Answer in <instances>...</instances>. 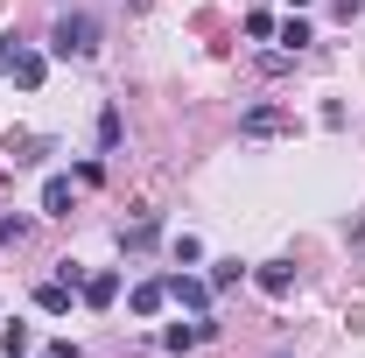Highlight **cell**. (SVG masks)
I'll use <instances>...</instances> for the list:
<instances>
[{
  "label": "cell",
  "instance_id": "cell-1",
  "mask_svg": "<svg viewBox=\"0 0 365 358\" xmlns=\"http://www.w3.org/2000/svg\"><path fill=\"white\" fill-rule=\"evenodd\" d=\"M49 49L85 63L91 49H98V21H91V14H56V29H49Z\"/></svg>",
  "mask_w": 365,
  "mask_h": 358
},
{
  "label": "cell",
  "instance_id": "cell-2",
  "mask_svg": "<svg viewBox=\"0 0 365 358\" xmlns=\"http://www.w3.org/2000/svg\"><path fill=\"white\" fill-rule=\"evenodd\" d=\"M169 302H182L190 316L211 310V281H197V274H169Z\"/></svg>",
  "mask_w": 365,
  "mask_h": 358
},
{
  "label": "cell",
  "instance_id": "cell-3",
  "mask_svg": "<svg viewBox=\"0 0 365 358\" xmlns=\"http://www.w3.org/2000/svg\"><path fill=\"white\" fill-rule=\"evenodd\" d=\"M288 127H295V120H288L281 106H253V113L239 120V134H246V140H267V134H288Z\"/></svg>",
  "mask_w": 365,
  "mask_h": 358
},
{
  "label": "cell",
  "instance_id": "cell-4",
  "mask_svg": "<svg viewBox=\"0 0 365 358\" xmlns=\"http://www.w3.org/2000/svg\"><path fill=\"white\" fill-rule=\"evenodd\" d=\"M211 330H218L211 316H197V323H169V330H162V344H169V352H190V344H204Z\"/></svg>",
  "mask_w": 365,
  "mask_h": 358
},
{
  "label": "cell",
  "instance_id": "cell-5",
  "mask_svg": "<svg viewBox=\"0 0 365 358\" xmlns=\"http://www.w3.org/2000/svg\"><path fill=\"white\" fill-rule=\"evenodd\" d=\"M78 295H85L91 310H113V302H120V274L106 267V274H85V288H78Z\"/></svg>",
  "mask_w": 365,
  "mask_h": 358
},
{
  "label": "cell",
  "instance_id": "cell-6",
  "mask_svg": "<svg viewBox=\"0 0 365 358\" xmlns=\"http://www.w3.org/2000/svg\"><path fill=\"white\" fill-rule=\"evenodd\" d=\"M155 239H162V218H155V211H148L140 225H120V246H127V253H140V246H155Z\"/></svg>",
  "mask_w": 365,
  "mask_h": 358
},
{
  "label": "cell",
  "instance_id": "cell-7",
  "mask_svg": "<svg viewBox=\"0 0 365 358\" xmlns=\"http://www.w3.org/2000/svg\"><path fill=\"white\" fill-rule=\"evenodd\" d=\"M253 281H260L267 295H288V288H295V267H288V260H260V274H253Z\"/></svg>",
  "mask_w": 365,
  "mask_h": 358
},
{
  "label": "cell",
  "instance_id": "cell-8",
  "mask_svg": "<svg viewBox=\"0 0 365 358\" xmlns=\"http://www.w3.org/2000/svg\"><path fill=\"white\" fill-rule=\"evenodd\" d=\"M43 211H49V218H71V176H49L43 183Z\"/></svg>",
  "mask_w": 365,
  "mask_h": 358
},
{
  "label": "cell",
  "instance_id": "cell-9",
  "mask_svg": "<svg viewBox=\"0 0 365 358\" xmlns=\"http://www.w3.org/2000/svg\"><path fill=\"white\" fill-rule=\"evenodd\" d=\"M36 310L43 316H71V288H63V281H43V288H36Z\"/></svg>",
  "mask_w": 365,
  "mask_h": 358
},
{
  "label": "cell",
  "instance_id": "cell-10",
  "mask_svg": "<svg viewBox=\"0 0 365 358\" xmlns=\"http://www.w3.org/2000/svg\"><path fill=\"white\" fill-rule=\"evenodd\" d=\"M162 302H169V281H140L134 288V316H155Z\"/></svg>",
  "mask_w": 365,
  "mask_h": 358
},
{
  "label": "cell",
  "instance_id": "cell-11",
  "mask_svg": "<svg viewBox=\"0 0 365 358\" xmlns=\"http://www.w3.org/2000/svg\"><path fill=\"white\" fill-rule=\"evenodd\" d=\"M274 36L288 43V56H302V49H309V21H302V14H288V21L274 29Z\"/></svg>",
  "mask_w": 365,
  "mask_h": 358
},
{
  "label": "cell",
  "instance_id": "cell-12",
  "mask_svg": "<svg viewBox=\"0 0 365 358\" xmlns=\"http://www.w3.org/2000/svg\"><path fill=\"white\" fill-rule=\"evenodd\" d=\"M14 78L36 91V85H43V56H36V49H14Z\"/></svg>",
  "mask_w": 365,
  "mask_h": 358
},
{
  "label": "cell",
  "instance_id": "cell-13",
  "mask_svg": "<svg viewBox=\"0 0 365 358\" xmlns=\"http://www.w3.org/2000/svg\"><path fill=\"white\" fill-rule=\"evenodd\" d=\"M29 239V218L21 211H0V246H21Z\"/></svg>",
  "mask_w": 365,
  "mask_h": 358
},
{
  "label": "cell",
  "instance_id": "cell-14",
  "mask_svg": "<svg viewBox=\"0 0 365 358\" xmlns=\"http://www.w3.org/2000/svg\"><path fill=\"white\" fill-rule=\"evenodd\" d=\"M204 281H211V295H218V288H232V281H246V267H239V260H218Z\"/></svg>",
  "mask_w": 365,
  "mask_h": 358
},
{
  "label": "cell",
  "instance_id": "cell-15",
  "mask_svg": "<svg viewBox=\"0 0 365 358\" xmlns=\"http://www.w3.org/2000/svg\"><path fill=\"white\" fill-rule=\"evenodd\" d=\"M246 36H253V43H267V36H274V14H267V7H253V14H246Z\"/></svg>",
  "mask_w": 365,
  "mask_h": 358
},
{
  "label": "cell",
  "instance_id": "cell-16",
  "mask_svg": "<svg viewBox=\"0 0 365 358\" xmlns=\"http://www.w3.org/2000/svg\"><path fill=\"white\" fill-rule=\"evenodd\" d=\"M98 148H120V113H113V106L98 113Z\"/></svg>",
  "mask_w": 365,
  "mask_h": 358
},
{
  "label": "cell",
  "instance_id": "cell-17",
  "mask_svg": "<svg viewBox=\"0 0 365 358\" xmlns=\"http://www.w3.org/2000/svg\"><path fill=\"white\" fill-rule=\"evenodd\" d=\"M14 49H21V43H14V36H0V78L14 71Z\"/></svg>",
  "mask_w": 365,
  "mask_h": 358
},
{
  "label": "cell",
  "instance_id": "cell-18",
  "mask_svg": "<svg viewBox=\"0 0 365 358\" xmlns=\"http://www.w3.org/2000/svg\"><path fill=\"white\" fill-rule=\"evenodd\" d=\"M43 358H85V352H78V344H71V337H63V344H49Z\"/></svg>",
  "mask_w": 365,
  "mask_h": 358
},
{
  "label": "cell",
  "instance_id": "cell-19",
  "mask_svg": "<svg viewBox=\"0 0 365 358\" xmlns=\"http://www.w3.org/2000/svg\"><path fill=\"white\" fill-rule=\"evenodd\" d=\"M330 7H337V14H344V21H351V14H359V0H330Z\"/></svg>",
  "mask_w": 365,
  "mask_h": 358
},
{
  "label": "cell",
  "instance_id": "cell-20",
  "mask_svg": "<svg viewBox=\"0 0 365 358\" xmlns=\"http://www.w3.org/2000/svg\"><path fill=\"white\" fill-rule=\"evenodd\" d=\"M288 7H309V0H288Z\"/></svg>",
  "mask_w": 365,
  "mask_h": 358
}]
</instances>
